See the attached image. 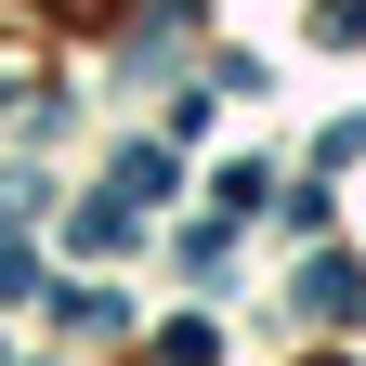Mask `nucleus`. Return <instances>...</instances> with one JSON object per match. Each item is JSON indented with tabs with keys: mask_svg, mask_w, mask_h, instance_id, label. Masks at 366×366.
Here are the masks:
<instances>
[{
	"mask_svg": "<svg viewBox=\"0 0 366 366\" xmlns=\"http://www.w3.org/2000/svg\"><path fill=\"white\" fill-rule=\"evenodd\" d=\"M14 288H39V262L14 249V222H0V301H14Z\"/></svg>",
	"mask_w": 366,
	"mask_h": 366,
	"instance_id": "obj_2",
	"label": "nucleus"
},
{
	"mask_svg": "<svg viewBox=\"0 0 366 366\" xmlns=\"http://www.w3.org/2000/svg\"><path fill=\"white\" fill-rule=\"evenodd\" d=\"M301 314H314V327H353V314H366V262H301Z\"/></svg>",
	"mask_w": 366,
	"mask_h": 366,
	"instance_id": "obj_1",
	"label": "nucleus"
}]
</instances>
